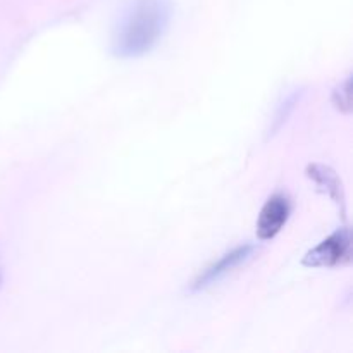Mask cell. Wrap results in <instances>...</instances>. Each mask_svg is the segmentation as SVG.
<instances>
[{"mask_svg":"<svg viewBox=\"0 0 353 353\" xmlns=\"http://www.w3.org/2000/svg\"><path fill=\"white\" fill-rule=\"evenodd\" d=\"M169 24L165 0H137L117 24L112 50L119 57H140L155 47Z\"/></svg>","mask_w":353,"mask_h":353,"instance_id":"obj_1","label":"cell"},{"mask_svg":"<svg viewBox=\"0 0 353 353\" xmlns=\"http://www.w3.org/2000/svg\"><path fill=\"white\" fill-rule=\"evenodd\" d=\"M352 261V236L348 228L334 231L331 236L321 241L317 247L307 252L302 264L307 268H338L350 264Z\"/></svg>","mask_w":353,"mask_h":353,"instance_id":"obj_2","label":"cell"},{"mask_svg":"<svg viewBox=\"0 0 353 353\" xmlns=\"http://www.w3.org/2000/svg\"><path fill=\"white\" fill-rule=\"evenodd\" d=\"M290 212H292V203H290L288 196L281 195V193L272 195L262 207L261 216H259L257 236L264 241L272 240L283 230Z\"/></svg>","mask_w":353,"mask_h":353,"instance_id":"obj_3","label":"cell"},{"mask_svg":"<svg viewBox=\"0 0 353 353\" xmlns=\"http://www.w3.org/2000/svg\"><path fill=\"white\" fill-rule=\"evenodd\" d=\"M254 245H243V247L234 248L233 252L226 254L224 257H221V261H217L216 264L210 265L203 274H200V278L193 283V290H202L210 286L212 283L219 281L223 276H226L228 272L233 271L234 268H238L240 264H243L245 261L250 259V255L254 254Z\"/></svg>","mask_w":353,"mask_h":353,"instance_id":"obj_4","label":"cell"},{"mask_svg":"<svg viewBox=\"0 0 353 353\" xmlns=\"http://www.w3.org/2000/svg\"><path fill=\"white\" fill-rule=\"evenodd\" d=\"M307 176H309L310 179H314V181L317 183V186L324 188V192H327V195H330L334 202L343 205V186H341V181L338 179L336 172H334L333 169L326 168V165L314 164L309 165V169H307Z\"/></svg>","mask_w":353,"mask_h":353,"instance_id":"obj_5","label":"cell"},{"mask_svg":"<svg viewBox=\"0 0 353 353\" xmlns=\"http://www.w3.org/2000/svg\"><path fill=\"white\" fill-rule=\"evenodd\" d=\"M0 281H2V274H0Z\"/></svg>","mask_w":353,"mask_h":353,"instance_id":"obj_6","label":"cell"}]
</instances>
